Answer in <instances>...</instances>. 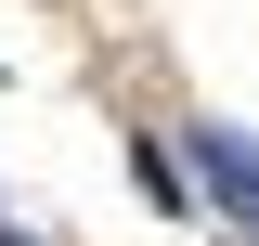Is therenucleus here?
<instances>
[{"label":"nucleus","instance_id":"f257e3e1","mask_svg":"<svg viewBox=\"0 0 259 246\" xmlns=\"http://www.w3.org/2000/svg\"><path fill=\"white\" fill-rule=\"evenodd\" d=\"M194 169H207V194H221V220L259 246V143L246 130H194Z\"/></svg>","mask_w":259,"mask_h":246}]
</instances>
